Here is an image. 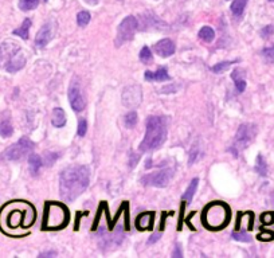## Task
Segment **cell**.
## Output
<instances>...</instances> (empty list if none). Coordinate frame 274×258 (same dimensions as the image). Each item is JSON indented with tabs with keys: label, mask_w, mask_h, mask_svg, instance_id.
<instances>
[{
	"label": "cell",
	"mask_w": 274,
	"mask_h": 258,
	"mask_svg": "<svg viewBox=\"0 0 274 258\" xmlns=\"http://www.w3.org/2000/svg\"><path fill=\"white\" fill-rule=\"evenodd\" d=\"M90 170L87 166H70L59 175V193L67 202H73L87 189Z\"/></svg>",
	"instance_id": "cell-1"
},
{
	"label": "cell",
	"mask_w": 274,
	"mask_h": 258,
	"mask_svg": "<svg viewBox=\"0 0 274 258\" xmlns=\"http://www.w3.org/2000/svg\"><path fill=\"white\" fill-rule=\"evenodd\" d=\"M168 121L164 116H149L147 120V132L140 144L141 152L157 149L166 143Z\"/></svg>",
	"instance_id": "cell-2"
},
{
	"label": "cell",
	"mask_w": 274,
	"mask_h": 258,
	"mask_svg": "<svg viewBox=\"0 0 274 258\" xmlns=\"http://www.w3.org/2000/svg\"><path fill=\"white\" fill-rule=\"evenodd\" d=\"M26 65V54L22 48L12 40L0 44V69L8 73H16Z\"/></svg>",
	"instance_id": "cell-3"
},
{
	"label": "cell",
	"mask_w": 274,
	"mask_h": 258,
	"mask_svg": "<svg viewBox=\"0 0 274 258\" xmlns=\"http://www.w3.org/2000/svg\"><path fill=\"white\" fill-rule=\"evenodd\" d=\"M0 227L7 231V229L26 227V211L22 208L8 204L0 211Z\"/></svg>",
	"instance_id": "cell-4"
},
{
	"label": "cell",
	"mask_w": 274,
	"mask_h": 258,
	"mask_svg": "<svg viewBox=\"0 0 274 258\" xmlns=\"http://www.w3.org/2000/svg\"><path fill=\"white\" fill-rule=\"evenodd\" d=\"M230 219V210L224 204L214 203L206 208L204 223L210 229H219L224 227Z\"/></svg>",
	"instance_id": "cell-5"
},
{
	"label": "cell",
	"mask_w": 274,
	"mask_h": 258,
	"mask_svg": "<svg viewBox=\"0 0 274 258\" xmlns=\"http://www.w3.org/2000/svg\"><path fill=\"white\" fill-rule=\"evenodd\" d=\"M256 136H257V127L254 124L249 123L242 124V125H239L238 131H237V135H235L234 146L231 147L229 151L237 157L238 156L239 151L247 148V147L254 142Z\"/></svg>",
	"instance_id": "cell-6"
},
{
	"label": "cell",
	"mask_w": 274,
	"mask_h": 258,
	"mask_svg": "<svg viewBox=\"0 0 274 258\" xmlns=\"http://www.w3.org/2000/svg\"><path fill=\"white\" fill-rule=\"evenodd\" d=\"M68 214L65 207H62L57 203H51L44 211L43 226L46 229H59L67 223Z\"/></svg>",
	"instance_id": "cell-7"
},
{
	"label": "cell",
	"mask_w": 274,
	"mask_h": 258,
	"mask_svg": "<svg viewBox=\"0 0 274 258\" xmlns=\"http://www.w3.org/2000/svg\"><path fill=\"white\" fill-rule=\"evenodd\" d=\"M34 149V143L30 140L29 137H22L19 138V142L12 144L11 147H8L2 155L0 159L2 160H10V161H16L20 160L30 153Z\"/></svg>",
	"instance_id": "cell-8"
},
{
	"label": "cell",
	"mask_w": 274,
	"mask_h": 258,
	"mask_svg": "<svg viewBox=\"0 0 274 258\" xmlns=\"http://www.w3.org/2000/svg\"><path fill=\"white\" fill-rule=\"evenodd\" d=\"M175 170L172 167H167L159 170V171L151 172V174L144 175L141 178V183L144 185H151V187H157V189H163L167 187L168 183L171 182V179L173 178Z\"/></svg>",
	"instance_id": "cell-9"
},
{
	"label": "cell",
	"mask_w": 274,
	"mask_h": 258,
	"mask_svg": "<svg viewBox=\"0 0 274 258\" xmlns=\"http://www.w3.org/2000/svg\"><path fill=\"white\" fill-rule=\"evenodd\" d=\"M137 27H139V22L134 16H126L125 19H123V22L120 23L117 29V35L115 40L116 46H121L133 39Z\"/></svg>",
	"instance_id": "cell-10"
},
{
	"label": "cell",
	"mask_w": 274,
	"mask_h": 258,
	"mask_svg": "<svg viewBox=\"0 0 274 258\" xmlns=\"http://www.w3.org/2000/svg\"><path fill=\"white\" fill-rule=\"evenodd\" d=\"M68 102L76 112H82L85 109V100L76 81H72V85L68 87Z\"/></svg>",
	"instance_id": "cell-11"
},
{
	"label": "cell",
	"mask_w": 274,
	"mask_h": 258,
	"mask_svg": "<svg viewBox=\"0 0 274 258\" xmlns=\"http://www.w3.org/2000/svg\"><path fill=\"white\" fill-rule=\"evenodd\" d=\"M141 89L139 86H128L123 93V104L128 108H134L140 105L141 102Z\"/></svg>",
	"instance_id": "cell-12"
},
{
	"label": "cell",
	"mask_w": 274,
	"mask_h": 258,
	"mask_svg": "<svg viewBox=\"0 0 274 258\" xmlns=\"http://www.w3.org/2000/svg\"><path fill=\"white\" fill-rule=\"evenodd\" d=\"M153 49H155L156 54H159L162 58H168V57L175 54V50H176L175 43H173L171 39H168V38L159 40V42L153 46Z\"/></svg>",
	"instance_id": "cell-13"
},
{
	"label": "cell",
	"mask_w": 274,
	"mask_h": 258,
	"mask_svg": "<svg viewBox=\"0 0 274 258\" xmlns=\"http://www.w3.org/2000/svg\"><path fill=\"white\" fill-rule=\"evenodd\" d=\"M51 38H53V29H51L50 23H46L44 26H42V29L36 34L35 46L38 49L46 48L47 43L51 40Z\"/></svg>",
	"instance_id": "cell-14"
},
{
	"label": "cell",
	"mask_w": 274,
	"mask_h": 258,
	"mask_svg": "<svg viewBox=\"0 0 274 258\" xmlns=\"http://www.w3.org/2000/svg\"><path fill=\"white\" fill-rule=\"evenodd\" d=\"M145 81H168L170 80V74L167 72L166 67H160L156 72H145L144 74Z\"/></svg>",
	"instance_id": "cell-15"
},
{
	"label": "cell",
	"mask_w": 274,
	"mask_h": 258,
	"mask_svg": "<svg viewBox=\"0 0 274 258\" xmlns=\"http://www.w3.org/2000/svg\"><path fill=\"white\" fill-rule=\"evenodd\" d=\"M231 78L235 82V89L238 93H243L246 89V80H245V72L242 69H235L231 74Z\"/></svg>",
	"instance_id": "cell-16"
},
{
	"label": "cell",
	"mask_w": 274,
	"mask_h": 258,
	"mask_svg": "<svg viewBox=\"0 0 274 258\" xmlns=\"http://www.w3.org/2000/svg\"><path fill=\"white\" fill-rule=\"evenodd\" d=\"M51 124L55 128H62L66 125V113L62 108H54L51 113Z\"/></svg>",
	"instance_id": "cell-17"
},
{
	"label": "cell",
	"mask_w": 274,
	"mask_h": 258,
	"mask_svg": "<svg viewBox=\"0 0 274 258\" xmlns=\"http://www.w3.org/2000/svg\"><path fill=\"white\" fill-rule=\"evenodd\" d=\"M198 184H199V179L198 178L192 179L191 183H190V185H188L187 190H186V193H184L183 197H181L183 202L191 203L192 198H194L195 193H196V189H198Z\"/></svg>",
	"instance_id": "cell-18"
},
{
	"label": "cell",
	"mask_w": 274,
	"mask_h": 258,
	"mask_svg": "<svg viewBox=\"0 0 274 258\" xmlns=\"http://www.w3.org/2000/svg\"><path fill=\"white\" fill-rule=\"evenodd\" d=\"M247 2L249 0H233L230 10L235 18H241L243 11H245L246 6H247Z\"/></svg>",
	"instance_id": "cell-19"
},
{
	"label": "cell",
	"mask_w": 274,
	"mask_h": 258,
	"mask_svg": "<svg viewBox=\"0 0 274 258\" xmlns=\"http://www.w3.org/2000/svg\"><path fill=\"white\" fill-rule=\"evenodd\" d=\"M14 133V127H12L11 120L10 119H3L0 121V136L4 138L11 137Z\"/></svg>",
	"instance_id": "cell-20"
},
{
	"label": "cell",
	"mask_w": 274,
	"mask_h": 258,
	"mask_svg": "<svg viewBox=\"0 0 274 258\" xmlns=\"http://www.w3.org/2000/svg\"><path fill=\"white\" fill-rule=\"evenodd\" d=\"M30 27H31V19H25V22L22 23L20 27L14 30L15 35H18L22 39H29V34H30Z\"/></svg>",
	"instance_id": "cell-21"
},
{
	"label": "cell",
	"mask_w": 274,
	"mask_h": 258,
	"mask_svg": "<svg viewBox=\"0 0 274 258\" xmlns=\"http://www.w3.org/2000/svg\"><path fill=\"white\" fill-rule=\"evenodd\" d=\"M29 167H30V172H31L34 176L38 175L40 167H42V159H40L39 155L33 153V155L29 157Z\"/></svg>",
	"instance_id": "cell-22"
},
{
	"label": "cell",
	"mask_w": 274,
	"mask_h": 258,
	"mask_svg": "<svg viewBox=\"0 0 274 258\" xmlns=\"http://www.w3.org/2000/svg\"><path fill=\"white\" fill-rule=\"evenodd\" d=\"M199 38L204 40V42H213L214 38H215V31H214L213 27L204 26V27L199 30Z\"/></svg>",
	"instance_id": "cell-23"
},
{
	"label": "cell",
	"mask_w": 274,
	"mask_h": 258,
	"mask_svg": "<svg viewBox=\"0 0 274 258\" xmlns=\"http://www.w3.org/2000/svg\"><path fill=\"white\" fill-rule=\"evenodd\" d=\"M152 221H153V215L152 214H141L139 217V219L136 221L137 226L140 227V229H148L152 226Z\"/></svg>",
	"instance_id": "cell-24"
},
{
	"label": "cell",
	"mask_w": 274,
	"mask_h": 258,
	"mask_svg": "<svg viewBox=\"0 0 274 258\" xmlns=\"http://www.w3.org/2000/svg\"><path fill=\"white\" fill-rule=\"evenodd\" d=\"M256 171L258 172V175H261V176H266L267 175V164L262 155H258V156H257Z\"/></svg>",
	"instance_id": "cell-25"
},
{
	"label": "cell",
	"mask_w": 274,
	"mask_h": 258,
	"mask_svg": "<svg viewBox=\"0 0 274 258\" xmlns=\"http://www.w3.org/2000/svg\"><path fill=\"white\" fill-rule=\"evenodd\" d=\"M39 4V0H19V8L22 11H31V10H35Z\"/></svg>",
	"instance_id": "cell-26"
},
{
	"label": "cell",
	"mask_w": 274,
	"mask_h": 258,
	"mask_svg": "<svg viewBox=\"0 0 274 258\" xmlns=\"http://www.w3.org/2000/svg\"><path fill=\"white\" fill-rule=\"evenodd\" d=\"M139 58H140V61L143 62V63H145V65L151 63V62L153 61V55H152L151 49H149L148 46H144V48L141 49L140 54H139Z\"/></svg>",
	"instance_id": "cell-27"
},
{
	"label": "cell",
	"mask_w": 274,
	"mask_h": 258,
	"mask_svg": "<svg viewBox=\"0 0 274 258\" xmlns=\"http://www.w3.org/2000/svg\"><path fill=\"white\" fill-rule=\"evenodd\" d=\"M238 61H224V62H219V63H217V65H214L213 67H211V70H213L214 73H223V72H226V70L230 67L231 65H234V63H237Z\"/></svg>",
	"instance_id": "cell-28"
},
{
	"label": "cell",
	"mask_w": 274,
	"mask_h": 258,
	"mask_svg": "<svg viewBox=\"0 0 274 258\" xmlns=\"http://www.w3.org/2000/svg\"><path fill=\"white\" fill-rule=\"evenodd\" d=\"M89 22H90V14L87 11H81L77 15V25L80 27H86Z\"/></svg>",
	"instance_id": "cell-29"
},
{
	"label": "cell",
	"mask_w": 274,
	"mask_h": 258,
	"mask_svg": "<svg viewBox=\"0 0 274 258\" xmlns=\"http://www.w3.org/2000/svg\"><path fill=\"white\" fill-rule=\"evenodd\" d=\"M137 120H139V117H137L136 112H129L124 117V124H125L126 128H134V125L137 124Z\"/></svg>",
	"instance_id": "cell-30"
},
{
	"label": "cell",
	"mask_w": 274,
	"mask_h": 258,
	"mask_svg": "<svg viewBox=\"0 0 274 258\" xmlns=\"http://www.w3.org/2000/svg\"><path fill=\"white\" fill-rule=\"evenodd\" d=\"M261 55L262 58L266 62L271 63L274 62V46H269V48H265L262 51H261Z\"/></svg>",
	"instance_id": "cell-31"
},
{
	"label": "cell",
	"mask_w": 274,
	"mask_h": 258,
	"mask_svg": "<svg viewBox=\"0 0 274 258\" xmlns=\"http://www.w3.org/2000/svg\"><path fill=\"white\" fill-rule=\"evenodd\" d=\"M231 237H233V240L239 241V242H252V237L245 231H234Z\"/></svg>",
	"instance_id": "cell-32"
},
{
	"label": "cell",
	"mask_w": 274,
	"mask_h": 258,
	"mask_svg": "<svg viewBox=\"0 0 274 258\" xmlns=\"http://www.w3.org/2000/svg\"><path fill=\"white\" fill-rule=\"evenodd\" d=\"M202 155V151H200V148H199L198 144H195L194 147H192L191 152H190V159H188V164L191 166V164H194L196 160L199 159V156Z\"/></svg>",
	"instance_id": "cell-33"
},
{
	"label": "cell",
	"mask_w": 274,
	"mask_h": 258,
	"mask_svg": "<svg viewBox=\"0 0 274 258\" xmlns=\"http://www.w3.org/2000/svg\"><path fill=\"white\" fill-rule=\"evenodd\" d=\"M87 131V121L85 119H80L78 120V129H77V133L80 137H83V136L86 135Z\"/></svg>",
	"instance_id": "cell-34"
},
{
	"label": "cell",
	"mask_w": 274,
	"mask_h": 258,
	"mask_svg": "<svg viewBox=\"0 0 274 258\" xmlns=\"http://www.w3.org/2000/svg\"><path fill=\"white\" fill-rule=\"evenodd\" d=\"M273 34H274V26L273 25L265 26V27L261 30V37H262L263 39H269V38H270Z\"/></svg>",
	"instance_id": "cell-35"
},
{
	"label": "cell",
	"mask_w": 274,
	"mask_h": 258,
	"mask_svg": "<svg viewBox=\"0 0 274 258\" xmlns=\"http://www.w3.org/2000/svg\"><path fill=\"white\" fill-rule=\"evenodd\" d=\"M59 157V153L58 152H49L46 155V159H44V161H46V166L47 167H50V166H53V164L57 161V159Z\"/></svg>",
	"instance_id": "cell-36"
},
{
	"label": "cell",
	"mask_w": 274,
	"mask_h": 258,
	"mask_svg": "<svg viewBox=\"0 0 274 258\" xmlns=\"http://www.w3.org/2000/svg\"><path fill=\"white\" fill-rule=\"evenodd\" d=\"M261 222L266 226L274 223V213H265V214L261 215Z\"/></svg>",
	"instance_id": "cell-37"
},
{
	"label": "cell",
	"mask_w": 274,
	"mask_h": 258,
	"mask_svg": "<svg viewBox=\"0 0 274 258\" xmlns=\"http://www.w3.org/2000/svg\"><path fill=\"white\" fill-rule=\"evenodd\" d=\"M258 240L261 241H273L274 240V233L273 231H262L258 236Z\"/></svg>",
	"instance_id": "cell-38"
},
{
	"label": "cell",
	"mask_w": 274,
	"mask_h": 258,
	"mask_svg": "<svg viewBox=\"0 0 274 258\" xmlns=\"http://www.w3.org/2000/svg\"><path fill=\"white\" fill-rule=\"evenodd\" d=\"M160 236H162V234H160V233H155V234H153V236H152L151 238H149V240H148V244L149 245L155 244L156 241H159L160 240Z\"/></svg>",
	"instance_id": "cell-39"
},
{
	"label": "cell",
	"mask_w": 274,
	"mask_h": 258,
	"mask_svg": "<svg viewBox=\"0 0 274 258\" xmlns=\"http://www.w3.org/2000/svg\"><path fill=\"white\" fill-rule=\"evenodd\" d=\"M172 257L173 258H181L183 257V253H181V250H180V247L179 246H176V249H175V251H173V254H172Z\"/></svg>",
	"instance_id": "cell-40"
},
{
	"label": "cell",
	"mask_w": 274,
	"mask_h": 258,
	"mask_svg": "<svg viewBox=\"0 0 274 258\" xmlns=\"http://www.w3.org/2000/svg\"><path fill=\"white\" fill-rule=\"evenodd\" d=\"M137 160H139V156H134L133 153H132V157H130V163H129L130 168H133V167H134V166H136V163H137Z\"/></svg>",
	"instance_id": "cell-41"
},
{
	"label": "cell",
	"mask_w": 274,
	"mask_h": 258,
	"mask_svg": "<svg viewBox=\"0 0 274 258\" xmlns=\"http://www.w3.org/2000/svg\"><path fill=\"white\" fill-rule=\"evenodd\" d=\"M85 2H86V3H89V4H97L98 0H85Z\"/></svg>",
	"instance_id": "cell-42"
},
{
	"label": "cell",
	"mask_w": 274,
	"mask_h": 258,
	"mask_svg": "<svg viewBox=\"0 0 274 258\" xmlns=\"http://www.w3.org/2000/svg\"><path fill=\"white\" fill-rule=\"evenodd\" d=\"M42 255V257H43V255H49V257H50V255H57L55 254V253H51V251H49V253H44V254H40Z\"/></svg>",
	"instance_id": "cell-43"
},
{
	"label": "cell",
	"mask_w": 274,
	"mask_h": 258,
	"mask_svg": "<svg viewBox=\"0 0 274 258\" xmlns=\"http://www.w3.org/2000/svg\"><path fill=\"white\" fill-rule=\"evenodd\" d=\"M269 2H273V3H274V0H269Z\"/></svg>",
	"instance_id": "cell-44"
},
{
	"label": "cell",
	"mask_w": 274,
	"mask_h": 258,
	"mask_svg": "<svg viewBox=\"0 0 274 258\" xmlns=\"http://www.w3.org/2000/svg\"><path fill=\"white\" fill-rule=\"evenodd\" d=\"M44 2H49V0H44Z\"/></svg>",
	"instance_id": "cell-45"
}]
</instances>
